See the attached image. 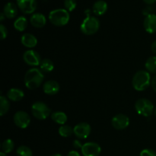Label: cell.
<instances>
[{
    "label": "cell",
    "mask_w": 156,
    "mask_h": 156,
    "mask_svg": "<svg viewBox=\"0 0 156 156\" xmlns=\"http://www.w3.org/2000/svg\"><path fill=\"white\" fill-rule=\"evenodd\" d=\"M111 124L114 129L122 130L128 127L129 124V118L125 114H117L111 120Z\"/></svg>",
    "instance_id": "obj_12"
},
{
    "label": "cell",
    "mask_w": 156,
    "mask_h": 156,
    "mask_svg": "<svg viewBox=\"0 0 156 156\" xmlns=\"http://www.w3.org/2000/svg\"><path fill=\"white\" fill-rule=\"evenodd\" d=\"M108 10V4L104 0H98L94 3L92 6V11L94 15L98 16L103 15Z\"/></svg>",
    "instance_id": "obj_19"
},
{
    "label": "cell",
    "mask_w": 156,
    "mask_h": 156,
    "mask_svg": "<svg viewBox=\"0 0 156 156\" xmlns=\"http://www.w3.org/2000/svg\"><path fill=\"white\" fill-rule=\"evenodd\" d=\"M0 38L1 40H5L8 36V30L7 28L3 24H0Z\"/></svg>",
    "instance_id": "obj_30"
},
{
    "label": "cell",
    "mask_w": 156,
    "mask_h": 156,
    "mask_svg": "<svg viewBox=\"0 0 156 156\" xmlns=\"http://www.w3.org/2000/svg\"><path fill=\"white\" fill-rule=\"evenodd\" d=\"M58 132H59V136L66 138V137L71 136L74 133V129L69 125H62L59 128Z\"/></svg>",
    "instance_id": "obj_25"
},
{
    "label": "cell",
    "mask_w": 156,
    "mask_h": 156,
    "mask_svg": "<svg viewBox=\"0 0 156 156\" xmlns=\"http://www.w3.org/2000/svg\"><path fill=\"white\" fill-rule=\"evenodd\" d=\"M17 5L22 13L33 14L37 9V0H16Z\"/></svg>",
    "instance_id": "obj_10"
},
{
    "label": "cell",
    "mask_w": 156,
    "mask_h": 156,
    "mask_svg": "<svg viewBox=\"0 0 156 156\" xmlns=\"http://www.w3.org/2000/svg\"><path fill=\"white\" fill-rule=\"evenodd\" d=\"M67 156H81V155L79 152H77V151L76 150H73V151H70V152H69Z\"/></svg>",
    "instance_id": "obj_33"
},
{
    "label": "cell",
    "mask_w": 156,
    "mask_h": 156,
    "mask_svg": "<svg viewBox=\"0 0 156 156\" xmlns=\"http://www.w3.org/2000/svg\"><path fill=\"white\" fill-rule=\"evenodd\" d=\"M152 79L150 73L146 70H140L136 72L132 79L133 87L138 91H143L149 88L151 85Z\"/></svg>",
    "instance_id": "obj_2"
},
{
    "label": "cell",
    "mask_w": 156,
    "mask_h": 156,
    "mask_svg": "<svg viewBox=\"0 0 156 156\" xmlns=\"http://www.w3.org/2000/svg\"><path fill=\"white\" fill-rule=\"evenodd\" d=\"M23 60L27 65L30 66H37L41 62V58L39 53L34 50H28L23 54Z\"/></svg>",
    "instance_id": "obj_8"
},
{
    "label": "cell",
    "mask_w": 156,
    "mask_h": 156,
    "mask_svg": "<svg viewBox=\"0 0 156 156\" xmlns=\"http://www.w3.org/2000/svg\"><path fill=\"white\" fill-rule=\"evenodd\" d=\"M30 22L33 27L36 28H42L47 23V18L43 14L34 13L30 17Z\"/></svg>",
    "instance_id": "obj_15"
},
{
    "label": "cell",
    "mask_w": 156,
    "mask_h": 156,
    "mask_svg": "<svg viewBox=\"0 0 156 156\" xmlns=\"http://www.w3.org/2000/svg\"><path fill=\"white\" fill-rule=\"evenodd\" d=\"M100 27V21L97 18L88 15L83 20L80 26L82 33L85 35H92L97 33Z\"/></svg>",
    "instance_id": "obj_4"
},
{
    "label": "cell",
    "mask_w": 156,
    "mask_h": 156,
    "mask_svg": "<svg viewBox=\"0 0 156 156\" xmlns=\"http://www.w3.org/2000/svg\"><path fill=\"white\" fill-rule=\"evenodd\" d=\"M0 156H7V155L5 153H4V152H0Z\"/></svg>",
    "instance_id": "obj_37"
},
{
    "label": "cell",
    "mask_w": 156,
    "mask_h": 156,
    "mask_svg": "<svg viewBox=\"0 0 156 156\" xmlns=\"http://www.w3.org/2000/svg\"><path fill=\"white\" fill-rule=\"evenodd\" d=\"M50 117H51V119L53 120V121H54L57 124L61 125V126L62 125H65L67 120H68L67 115L65 113L62 112V111H56V112L52 113Z\"/></svg>",
    "instance_id": "obj_20"
},
{
    "label": "cell",
    "mask_w": 156,
    "mask_h": 156,
    "mask_svg": "<svg viewBox=\"0 0 156 156\" xmlns=\"http://www.w3.org/2000/svg\"><path fill=\"white\" fill-rule=\"evenodd\" d=\"M154 114H155V117H156V106H155V110H154Z\"/></svg>",
    "instance_id": "obj_39"
},
{
    "label": "cell",
    "mask_w": 156,
    "mask_h": 156,
    "mask_svg": "<svg viewBox=\"0 0 156 156\" xmlns=\"http://www.w3.org/2000/svg\"><path fill=\"white\" fill-rule=\"evenodd\" d=\"M69 13L65 9H54L49 14V20L50 23L57 27L66 25L69 21Z\"/></svg>",
    "instance_id": "obj_3"
},
{
    "label": "cell",
    "mask_w": 156,
    "mask_h": 156,
    "mask_svg": "<svg viewBox=\"0 0 156 156\" xmlns=\"http://www.w3.org/2000/svg\"><path fill=\"white\" fill-rule=\"evenodd\" d=\"M143 27L147 33H156V15L150 14L149 15H146L143 21Z\"/></svg>",
    "instance_id": "obj_13"
},
{
    "label": "cell",
    "mask_w": 156,
    "mask_h": 156,
    "mask_svg": "<svg viewBox=\"0 0 156 156\" xmlns=\"http://www.w3.org/2000/svg\"><path fill=\"white\" fill-rule=\"evenodd\" d=\"M13 120L18 127L21 129H26L30 123V117L25 111H19L15 114Z\"/></svg>",
    "instance_id": "obj_7"
},
{
    "label": "cell",
    "mask_w": 156,
    "mask_h": 156,
    "mask_svg": "<svg viewBox=\"0 0 156 156\" xmlns=\"http://www.w3.org/2000/svg\"><path fill=\"white\" fill-rule=\"evenodd\" d=\"M27 26V20L25 17L20 16L14 22V27L18 31H24Z\"/></svg>",
    "instance_id": "obj_22"
},
{
    "label": "cell",
    "mask_w": 156,
    "mask_h": 156,
    "mask_svg": "<svg viewBox=\"0 0 156 156\" xmlns=\"http://www.w3.org/2000/svg\"><path fill=\"white\" fill-rule=\"evenodd\" d=\"M16 154L18 156H32V151L28 146H21L17 149Z\"/></svg>",
    "instance_id": "obj_27"
},
{
    "label": "cell",
    "mask_w": 156,
    "mask_h": 156,
    "mask_svg": "<svg viewBox=\"0 0 156 156\" xmlns=\"http://www.w3.org/2000/svg\"><path fill=\"white\" fill-rule=\"evenodd\" d=\"M44 73L40 69L32 68L27 71L24 75V84L30 90L39 88L44 80Z\"/></svg>",
    "instance_id": "obj_1"
},
{
    "label": "cell",
    "mask_w": 156,
    "mask_h": 156,
    "mask_svg": "<svg viewBox=\"0 0 156 156\" xmlns=\"http://www.w3.org/2000/svg\"><path fill=\"white\" fill-rule=\"evenodd\" d=\"M51 156H62V155H61L60 154H54V155H53Z\"/></svg>",
    "instance_id": "obj_38"
},
{
    "label": "cell",
    "mask_w": 156,
    "mask_h": 156,
    "mask_svg": "<svg viewBox=\"0 0 156 156\" xmlns=\"http://www.w3.org/2000/svg\"><path fill=\"white\" fill-rule=\"evenodd\" d=\"M73 129H74V135L80 140L88 138L91 131V126L85 122L78 123L74 126Z\"/></svg>",
    "instance_id": "obj_11"
},
{
    "label": "cell",
    "mask_w": 156,
    "mask_h": 156,
    "mask_svg": "<svg viewBox=\"0 0 156 156\" xmlns=\"http://www.w3.org/2000/svg\"><path fill=\"white\" fill-rule=\"evenodd\" d=\"M24 97V93L20 88H12L9 89L7 92V98L10 101L14 102L20 101L22 100L23 98Z\"/></svg>",
    "instance_id": "obj_18"
},
{
    "label": "cell",
    "mask_w": 156,
    "mask_h": 156,
    "mask_svg": "<svg viewBox=\"0 0 156 156\" xmlns=\"http://www.w3.org/2000/svg\"><path fill=\"white\" fill-rule=\"evenodd\" d=\"M135 109L137 114L143 117H149L152 115L155 110L153 104L150 100L146 98H140L135 103Z\"/></svg>",
    "instance_id": "obj_5"
},
{
    "label": "cell",
    "mask_w": 156,
    "mask_h": 156,
    "mask_svg": "<svg viewBox=\"0 0 156 156\" xmlns=\"http://www.w3.org/2000/svg\"><path fill=\"white\" fill-rule=\"evenodd\" d=\"M81 151L83 156H98L101 152V148L97 143L88 142L83 144Z\"/></svg>",
    "instance_id": "obj_9"
},
{
    "label": "cell",
    "mask_w": 156,
    "mask_h": 156,
    "mask_svg": "<svg viewBox=\"0 0 156 156\" xmlns=\"http://www.w3.org/2000/svg\"><path fill=\"white\" fill-rule=\"evenodd\" d=\"M73 147L76 148V149H82V146H83V144H82V143L79 140H74L73 143Z\"/></svg>",
    "instance_id": "obj_31"
},
{
    "label": "cell",
    "mask_w": 156,
    "mask_h": 156,
    "mask_svg": "<svg viewBox=\"0 0 156 156\" xmlns=\"http://www.w3.org/2000/svg\"><path fill=\"white\" fill-rule=\"evenodd\" d=\"M146 71L149 73L156 74V56H152L146 60L145 63Z\"/></svg>",
    "instance_id": "obj_23"
},
{
    "label": "cell",
    "mask_w": 156,
    "mask_h": 156,
    "mask_svg": "<svg viewBox=\"0 0 156 156\" xmlns=\"http://www.w3.org/2000/svg\"><path fill=\"white\" fill-rule=\"evenodd\" d=\"M60 89L59 83L54 80H49L46 82L43 85V91L46 94L54 95L57 94Z\"/></svg>",
    "instance_id": "obj_14"
},
{
    "label": "cell",
    "mask_w": 156,
    "mask_h": 156,
    "mask_svg": "<svg viewBox=\"0 0 156 156\" xmlns=\"http://www.w3.org/2000/svg\"><path fill=\"white\" fill-rule=\"evenodd\" d=\"M140 156H156V152L150 149H145L140 152Z\"/></svg>",
    "instance_id": "obj_29"
},
{
    "label": "cell",
    "mask_w": 156,
    "mask_h": 156,
    "mask_svg": "<svg viewBox=\"0 0 156 156\" xmlns=\"http://www.w3.org/2000/svg\"><path fill=\"white\" fill-rule=\"evenodd\" d=\"M10 108V103H9L8 98L5 97L2 94L0 96V115L4 116Z\"/></svg>",
    "instance_id": "obj_24"
},
{
    "label": "cell",
    "mask_w": 156,
    "mask_h": 156,
    "mask_svg": "<svg viewBox=\"0 0 156 156\" xmlns=\"http://www.w3.org/2000/svg\"><path fill=\"white\" fill-rule=\"evenodd\" d=\"M143 2L148 5H152L156 2V0H143Z\"/></svg>",
    "instance_id": "obj_35"
},
{
    "label": "cell",
    "mask_w": 156,
    "mask_h": 156,
    "mask_svg": "<svg viewBox=\"0 0 156 156\" xmlns=\"http://www.w3.org/2000/svg\"><path fill=\"white\" fill-rule=\"evenodd\" d=\"M0 16H1V18H0V21H4L5 18V16L4 13L3 12H2L1 14H0Z\"/></svg>",
    "instance_id": "obj_36"
},
{
    "label": "cell",
    "mask_w": 156,
    "mask_h": 156,
    "mask_svg": "<svg viewBox=\"0 0 156 156\" xmlns=\"http://www.w3.org/2000/svg\"><path fill=\"white\" fill-rule=\"evenodd\" d=\"M14 147H15V144L11 139H7L2 143V151L5 154L10 153L14 149Z\"/></svg>",
    "instance_id": "obj_26"
},
{
    "label": "cell",
    "mask_w": 156,
    "mask_h": 156,
    "mask_svg": "<svg viewBox=\"0 0 156 156\" xmlns=\"http://www.w3.org/2000/svg\"><path fill=\"white\" fill-rule=\"evenodd\" d=\"M31 114L37 120H44L51 115V111L45 103L36 101L31 106Z\"/></svg>",
    "instance_id": "obj_6"
},
{
    "label": "cell",
    "mask_w": 156,
    "mask_h": 156,
    "mask_svg": "<svg viewBox=\"0 0 156 156\" xmlns=\"http://www.w3.org/2000/svg\"><path fill=\"white\" fill-rule=\"evenodd\" d=\"M151 49H152V53L156 55V41H155L153 43H152V46H151Z\"/></svg>",
    "instance_id": "obj_34"
},
{
    "label": "cell",
    "mask_w": 156,
    "mask_h": 156,
    "mask_svg": "<svg viewBox=\"0 0 156 156\" xmlns=\"http://www.w3.org/2000/svg\"><path fill=\"white\" fill-rule=\"evenodd\" d=\"M3 13L5 18L12 19L16 17L18 14V5L13 2H8L3 8Z\"/></svg>",
    "instance_id": "obj_17"
},
{
    "label": "cell",
    "mask_w": 156,
    "mask_h": 156,
    "mask_svg": "<svg viewBox=\"0 0 156 156\" xmlns=\"http://www.w3.org/2000/svg\"><path fill=\"white\" fill-rule=\"evenodd\" d=\"M40 69L43 73H50L54 69V63L50 59H44L41 60V64H40Z\"/></svg>",
    "instance_id": "obj_21"
},
{
    "label": "cell",
    "mask_w": 156,
    "mask_h": 156,
    "mask_svg": "<svg viewBox=\"0 0 156 156\" xmlns=\"http://www.w3.org/2000/svg\"><path fill=\"white\" fill-rule=\"evenodd\" d=\"M77 5L76 0H64V6L65 9H66L69 12H73L75 10Z\"/></svg>",
    "instance_id": "obj_28"
},
{
    "label": "cell",
    "mask_w": 156,
    "mask_h": 156,
    "mask_svg": "<svg viewBox=\"0 0 156 156\" xmlns=\"http://www.w3.org/2000/svg\"><path fill=\"white\" fill-rule=\"evenodd\" d=\"M151 85H152V88H153V90L155 91V92L156 93V75L152 79Z\"/></svg>",
    "instance_id": "obj_32"
},
{
    "label": "cell",
    "mask_w": 156,
    "mask_h": 156,
    "mask_svg": "<svg viewBox=\"0 0 156 156\" xmlns=\"http://www.w3.org/2000/svg\"><path fill=\"white\" fill-rule=\"evenodd\" d=\"M21 42L22 45L27 48H34L37 44V39L34 35L26 33L21 36Z\"/></svg>",
    "instance_id": "obj_16"
}]
</instances>
